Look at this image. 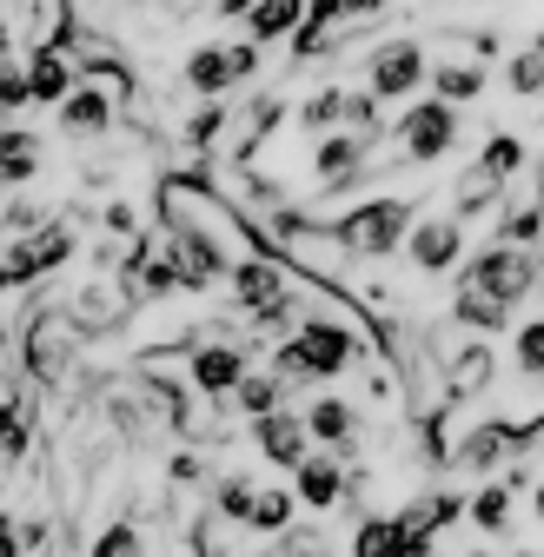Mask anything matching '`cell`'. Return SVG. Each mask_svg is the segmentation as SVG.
<instances>
[{"label":"cell","instance_id":"cell-1","mask_svg":"<svg viewBox=\"0 0 544 557\" xmlns=\"http://www.w3.org/2000/svg\"><path fill=\"white\" fill-rule=\"evenodd\" d=\"M412 226H419V199L412 193H379V199L346 206V213L325 226V239L346 246L353 259H392V252H405Z\"/></svg>","mask_w":544,"mask_h":557},{"label":"cell","instance_id":"cell-2","mask_svg":"<svg viewBox=\"0 0 544 557\" xmlns=\"http://www.w3.org/2000/svg\"><path fill=\"white\" fill-rule=\"evenodd\" d=\"M359 352V338L346 325H332V319H306L286 345H272V379H280L286 392L293 385H319V379H338L353 366Z\"/></svg>","mask_w":544,"mask_h":557},{"label":"cell","instance_id":"cell-3","mask_svg":"<svg viewBox=\"0 0 544 557\" xmlns=\"http://www.w3.org/2000/svg\"><path fill=\"white\" fill-rule=\"evenodd\" d=\"M74 359H81V325L66 319L60 306H40V312L27 319V332H21V372H27L40 392H53V385L74 379Z\"/></svg>","mask_w":544,"mask_h":557},{"label":"cell","instance_id":"cell-4","mask_svg":"<svg viewBox=\"0 0 544 557\" xmlns=\"http://www.w3.org/2000/svg\"><path fill=\"white\" fill-rule=\"evenodd\" d=\"M458 286H465V293H485V299H498V306L511 312V306L531 299V286H537V259H531L524 246L492 239V246H479V259H465Z\"/></svg>","mask_w":544,"mask_h":557},{"label":"cell","instance_id":"cell-5","mask_svg":"<svg viewBox=\"0 0 544 557\" xmlns=\"http://www.w3.org/2000/svg\"><path fill=\"white\" fill-rule=\"evenodd\" d=\"M233 306L252 319V325H265V332H280L286 319H293V278H286V265H272V259H239L233 272Z\"/></svg>","mask_w":544,"mask_h":557},{"label":"cell","instance_id":"cell-6","mask_svg":"<svg viewBox=\"0 0 544 557\" xmlns=\"http://www.w3.org/2000/svg\"><path fill=\"white\" fill-rule=\"evenodd\" d=\"M259 74V47L252 40H207V47H193L186 53V94H199V100H226L239 81H252Z\"/></svg>","mask_w":544,"mask_h":557},{"label":"cell","instance_id":"cell-7","mask_svg":"<svg viewBox=\"0 0 544 557\" xmlns=\"http://www.w3.org/2000/svg\"><path fill=\"white\" fill-rule=\"evenodd\" d=\"M392 139H398L405 166H432V160H445V153L458 147V107H445V100H412V107L398 113Z\"/></svg>","mask_w":544,"mask_h":557},{"label":"cell","instance_id":"cell-8","mask_svg":"<svg viewBox=\"0 0 544 557\" xmlns=\"http://www.w3.org/2000/svg\"><path fill=\"white\" fill-rule=\"evenodd\" d=\"M419 87H432V60H425L419 40H385V47H372V60H366V94L379 107L412 100Z\"/></svg>","mask_w":544,"mask_h":557},{"label":"cell","instance_id":"cell-9","mask_svg":"<svg viewBox=\"0 0 544 557\" xmlns=\"http://www.w3.org/2000/svg\"><path fill=\"white\" fill-rule=\"evenodd\" d=\"M246 345H233V338H199L193 352H186V385L207 398V405H226L239 385H246Z\"/></svg>","mask_w":544,"mask_h":557},{"label":"cell","instance_id":"cell-10","mask_svg":"<svg viewBox=\"0 0 544 557\" xmlns=\"http://www.w3.org/2000/svg\"><path fill=\"white\" fill-rule=\"evenodd\" d=\"M293 498L306 505V511H338L353 498V471H346V458L338 451H312L299 471H293Z\"/></svg>","mask_w":544,"mask_h":557},{"label":"cell","instance_id":"cell-11","mask_svg":"<svg viewBox=\"0 0 544 557\" xmlns=\"http://www.w3.org/2000/svg\"><path fill=\"white\" fill-rule=\"evenodd\" d=\"M405 259H412L419 272H452L458 259H465V226L452 220V213H425L419 226H412V239H405Z\"/></svg>","mask_w":544,"mask_h":557},{"label":"cell","instance_id":"cell-12","mask_svg":"<svg viewBox=\"0 0 544 557\" xmlns=\"http://www.w3.org/2000/svg\"><path fill=\"white\" fill-rule=\"evenodd\" d=\"M252 445L265 465H280V471H299L312 458V432H306V411H272L252 425Z\"/></svg>","mask_w":544,"mask_h":557},{"label":"cell","instance_id":"cell-13","mask_svg":"<svg viewBox=\"0 0 544 557\" xmlns=\"http://www.w3.org/2000/svg\"><path fill=\"white\" fill-rule=\"evenodd\" d=\"M21 66H27V94H34L40 107H66V94L87 81V74H81V60L66 53V47H34Z\"/></svg>","mask_w":544,"mask_h":557},{"label":"cell","instance_id":"cell-14","mask_svg":"<svg viewBox=\"0 0 544 557\" xmlns=\"http://www.w3.org/2000/svg\"><path fill=\"white\" fill-rule=\"evenodd\" d=\"M458 511H465V498H458V492H419L412 505L398 511V524H405V537H412V550H419V557H432L438 531H452V524H458Z\"/></svg>","mask_w":544,"mask_h":557},{"label":"cell","instance_id":"cell-15","mask_svg":"<svg viewBox=\"0 0 544 557\" xmlns=\"http://www.w3.org/2000/svg\"><path fill=\"white\" fill-rule=\"evenodd\" d=\"M306 432H312L319 451L353 458V445H359V405H346V398H312L306 405Z\"/></svg>","mask_w":544,"mask_h":557},{"label":"cell","instance_id":"cell-16","mask_svg":"<svg viewBox=\"0 0 544 557\" xmlns=\"http://www.w3.org/2000/svg\"><path fill=\"white\" fill-rule=\"evenodd\" d=\"M492 372H498V359H492V345L479 338V345H458V352H445V398L458 405V398H479L485 385H492Z\"/></svg>","mask_w":544,"mask_h":557},{"label":"cell","instance_id":"cell-17","mask_svg":"<svg viewBox=\"0 0 544 557\" xmlns=\"http://www.w3.org/2000/svg\"><path fill=\"white\" fill-rule=\"evenodd\" d=\"M126 293H133V286H81L60 312L74 319V325H81V338H87V332H107V325H120V319H126Z\"/></svg>","mask_w":544,"mask_h":557},{"label":"cell","instance_id":"cell-18","mask_svg":"<svg viewBox=\"0 0 544 557\" xmlns=\"http://www.w3.org/2000/svg\"><path fill=\"white\" fill-rule=\"evenodd\" d=\"M60 126L81 133V139H100V133L113 126V94H107L100 81H81L74 94H66V107H60Z\"/></svg>","mask_w":544,"mask_h":557},{"label":"cell","instance_id":"cell-19","mask_svg":"<svg viewBox=\"0 0 544 557\" xmlns=\"http://www.w3.org/2000/svg\"><path fill=\"white\" fill-rule=\"evenodd\" d=\"M40 173V139L21 126H0V193H21Z\"/></svg>","mask_w":544,"mask_h":557},{"label":"cell","instance_id":"cell-20","mask_svg":"<svg viewBox=\"0 0 544 557\" xmlns=\"http://www.w3.org/2000/svg\"><path fill=\"white\" fill-rule=\"evenodd\" d=\"M353 557H419V550H412V537H405L398 511H379V518H359Z\"/></svg>","mask_w":544,"mask_h":557},{"label":"cell","instance_id":"cell-21","mask_svg":"<svg viewBox=\"0 0 544 557\" xmlns=\"http://www.w3.org/2000/svg\"><path fill=\"white\" fill-rule=\"evenodd\" d=\"M299 27H306V0H259V8L246 14V34H252V47L293 40Z\"/></svg>","mask_w":544,"mask_h":557},{"label":"cell","instance_id":"cell-22","mask_svg":"<svg viewBox=\"0 0 544 557\" xmlns=\"http://www.w3.org/2000/svg\"><path fill=\"white\" fill-rule=\"evenodd\" d=\"M479 94H485V66L479 60H438L432 66V100L465 107V100H479Z\"/></svg>","mask_w":544,"mask_h":557},{"label":"cell","instance_id":"cell-23","mask_svg":"<svg viewBox=\"0 0 544 557\" xmlns=\"http://www.w3.org/2000/svg\"><path fill=\"white\" fill-rule=\"evenodd\" d=\"M27 445H34V411H27V398L14 392V398H0V465H21Z\"/></svg>","mask_w":544,"mask_h":557},{"label":"cell","instance_id":"cell-24","mask_svg":"<svg viewBox=\"0 0 544 557\" xmlns=\"http://www.w3.org/2000/svg\"><path fill=\"white\" fill-rule=\"evenodd\" d=\"M259 492H265V484H252L246 471L213 478V518H220V524H246V518H252V505H259Z\"/></svg>","mask_w":544,"mask_h":557},{"label":"cell","instance_id":"cell-25","mask_svg":"<svg viewBox=\"0 0 544 557\" xmlns=\"http://www.w3.org/2000/svg\"><path fill=\"white\" fill-rule=\"evenodd\" d=\"M233 411H239V418H252V425H259V418L286 411V385L272 379V372H246V385L233 392Z\"/></svg>","mask_w":544,"mask_h":557},{"label":"cell","instance_id":"cell-26","mask_svg":"<svg viewBox=\"0 0 544 557\" xmlns=\"http://www.w3.org/2000/svg\"><path fill=\"white\" fill-rule=\"evenodd\" d=\"M21 286H40L34 239H0V293H21Z\"/></svg>","mask_w":544,"mask_h":557},{"label":"cell","instance_id":"cell-27","mask_svg":"<svg viewBox=\"0 0 544 557\" xmlns=\"http://www.w3.org/2000/svg\"><path fill=\"white\" fill-rule=\"evenodd\" d=\"M293 518H299V498H293V492H259V505H252L246 531H259V537H286V531H293Z\"/></svg>","mask_w":544,"mask_h":557},{"label":"cell","instance_id":"cell-28","mask_svg":"<svg viewBox=\"0 0 544 557\" xmlns=\"http://www.w3.org/2000/svg\"><path fill=\"white\" fill-rule=\"evenodd\" d=\"M471 166H479V173H492V180L505 186V180L524 166V139H518V133H492L485 147H479V160H471Z\"/></svg>","mask_w":544,"mask_h":557},{"label":"cell","instance_id":"cell-29","mask_svg":"<svg viewBox=\"0 0 544 557\" xmlns=\"http://www.w3.org/2000/svg\"><path fill=\"white\" fill-rule=\"evenodd\" d=\"M452 319H458V325H471V332H505V325H511V312H505L498 299L465 293V286H458V299H452Z\"/></svg>","mask_w":544,"mask_h":557},{"label":"cell","instance_id":"cell-30","mask_svg":"<svg viewBox=\"0 0 544 557\" xmlns=\"http://www.w3.org/2000/svg\"><path fill=\"white\" fill-rule=\"evenodd\" d=\"M81 252V239H74V226H66V220H47L40 233H34V259H40V278L47 272H60L66 259H74Z\"/></svg>","mask_w":544,"mask_h":557},{"label":"cell","instance_id":"cell-31","mask_svg":"<svg viewBox=\"0 0 544 557\" xmlns=\"http://www.w3.org/2000/svg\"><path fill=\"white\" fill-rule=\"evenodd\" d=\"M465 511H471V524H479L485 537H498V531L511 524V484H505V478H498V484H485V492L471 498Z\"/></svg>","mask_w":544,"mask_h":557},{"label":"cell","instance_id":"cell-32","mask_svg":"<svg viewBox=\"0 0 544 557\" xmlns=\"http://www.w3.org/2000/svg\"><path fill=\"white\" fill-rule=\"evenodd\" d=\"M87 557H147V531L133 524V518H113L100 537H94V550Z\"/></svg>","mask_w":544,"mask_h":557},{"label":"cell","instance_id":"cell-33","mask_svg":"<svg viewBox=\"0 0 544 557\" xmlns=\"http://www.w3.org/2000/svg\"><path fill=\"white\" fill-rule=\"evenodd\" d=\"M505 87H511V94H524V100H531V94H544V34H537L511 66H505Z\"/></svg>","mask_w":544,"mask_h":557},{"label":"cell","instance_id":"cell-34","mask_svg":"<svg viewBox=\"0 0 544 557\" xmlns=\"http://www.w3.org/2000/svg\"><path fill=\"white\" fill-rule=\"evenodd\" d=\"M286 47H293V60H325V53H338V47H346V27H312V21H306V27H299Z\"/></svg>","mask_w":544,"mask_h":557},{"label":"cell","instance_id":"cell-35","mask_svg":"<svg viewBox=\"0 0 544 557\" xmlns=\"http://www.w3.org/2000/svg\"><path fill=\"white\" fill-rule=\"evenodd\" d=\"M537 233H544V206H518V213H505V226H498L505 246H537Z\"/></svg>","mask_w":544,"mask_h":557},{"label":"cell","instance_id":"cell-36","mask_svg":"<svg viewBox=\"0 0 544 557\" xmlns=\"http://www.w3.org/2000/svg\"><path fill=\"white\" fill-rule=\"evenodd\" d=\"M518 372L524 379H544V319L518 332Z\"/></svg>","mask_w":544,"mask_h":557},{"label":"cell","instance_id":"cell-37","mask_svg":"<svg viewBox=\"0 0 544 557\" xmlns=\"http://www.w3.org/2000/svg\"><path fill=\"white\" fill-rule=\"evenodd\" d=\"M34 94H27V66L21 60H8L0 66V113H14V107H27Z\"/></svg>","mask_w":544,"mask_h":557},{"label":"cell","instance_id":"cell-38","mask_svg":"<svg viewBox=\"0 0 544 557\" xmlns=\"http://www.w3.org/2000/svg\"><path fill=\"white\" fill-rule=\"evenodd\" d=\"M173 484H199V478H207V458H199V451H173Z\"/></svg>","mask_w":544,"mask_h":557},{"label":"cell","instance_id":"cell-39","mask_svg":"<svg viewBox=\"0 0 544 557\" xmlns=\"http://www.w3.org/2000/svg\"><path fill=\"white\" fill-rule=\"evenodd\" d=\"M0 557H27V537H21V518L0 511Z\"/></svg>","mask_w":544,"mask_h":557},{"label":"cell","instance_id":"cell-40","mask_svg":"<svg viewBox=\"0 0 544 557\" xmlns=\"http://www.w3.org/2000/svg\"><path fill=\"white\" fill-rule=\"evenodd\" d=\"M280 557H332L325 550V537H312V531H286V550Z\"/></svg>","mask_w":544,"mask_h":557},{"label":"cell","instance_id":"cell-41","mask_svg":"<svg viewBox=\"0 0 544 557\" xmlns=\"http://www.w3.org/2000/svg\"><path fill=\"white\" fill-rule=\"evenodd\" d=\"M207 8H213V14H220V21H246V14H252V8H259V0H207Z\"/></svg>","mask_w":544,"mask_h":557},{"label":"cell","instance_id":"cell-42","mask_svg":"<svg viewBox=\"0 0 544 557\" xmlns=\"http://www.w3.org/2000/svg\"><path fill=\"white\" fill-rule=\"evenodd\" d=\"M379 8H385V0H353V21H359V14H379Z\"/></svg>","mask_w":544,"mask_h":557},{"label":"cell","instance_id":"cell-43","mask_svg":"<svg viewBox=\"0 0 544 557\" xmlns=\"http://www.w3.org/2000/svg\"><path fill=\"white\" fill-rule=\"evenodd\" d=\"M531 511H537V518H544V484H537V492H531Z\"/></svg>","mask_w":544,"mask_h":557},{"label":"cell","instance_id":"cell-44","mask_svg":"<svg viewBox=\"0 0 544 557\" xmlns=\"http://www.w3.org/2000/svg\"><path fill=\"white\" fill-rule=\"evenodd\" d=\"M140 8H186V0H140Z\"/></svg>","mask_w":544,"mask_h":557},{"label":"cell","instance_id":"cell-45","mask_svg":"<svg viewBox=\"0 0 544 557\" xmlns=\"http://www.w3.org/2000/svg\"><path fill=\"white\" fill-rule=\"evenodd\" d=\"M537 206H544V153H537Z\"/></svg>","mask_w":544,"mask_h":557},{"label":"cell","instance_id":"cell-46","mask_svg":"<svg viewBox=\"0 0 544 557\" xmlns=\"http://www.w3.org/2000/svg\"><path fill=\"white\" fill-rule=\"evenodd\" d=\"M537 246H544V239H537ZM537 278H544V252H537Z\"/></svg>","mask_w":544,"mask_h":557},{"label":"cell","instance_id":"cell-47","mask_svg":"<svg viewBox=\"0 0 544 557\" xmlns=\"http://www.w3.org/2000/svg\"><path fill=\"white\" fill-rule=\"evenodd\" d=\"M479 557H485V550H479Z\"/></svg>","mask_w":544,"mask_h":557}]
</instances>
